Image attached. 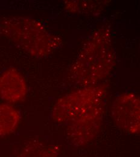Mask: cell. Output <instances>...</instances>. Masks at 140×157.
Here are the masks:
<instances>
[{
	"mask_svg": "<svg viewBox=\"0 0 140 157\" xmlns=\"http://www.w3.org/2000/svg\"><path fill=\"white\" fill-rule=\"evenodd\" d=\"M115 65L111 30L109 25H103L86 39L68 70L67 79L81 87L97 85L110 75Z\"/></svg>",
	"mask_w": 140,
	"mask_h": 157,
	"instance_id": "6da1fadb",
	"label": "cell"
},
{
	"mask_svg": "<svg viewBox=\"0 0 140 157\" xmlns=\"http://www.w3.org/2000/svg\"><path fill=\"white\" fill-rule=\"evenodd\" d=\"M0 35L36 58L49 56L62 45L60 37L50 33L38 20L12 17L0 20Z\"/></svg>",
	"mask_w": 140,
	"mask_h": 157,
	"instance_id": "7a4b0ae2",
	"label": "cell"
},
{
	"mask_svg": "<svg viewBox=\"0 0 140 157\" xmlns=\"http://www.w3.org/2000/svg\"><path fill=\"white\" fill-rule=\"evenodd\" d=\"M108 85L104 83L81 87L59 98L51 112L53 120L66 125L94 103L105 99Z\"/></svg>",
	"mask_w": 140,
	"mask_h": 157,
	"instance_id": "3957f363",
	"label": "cell"
},
{
	"mask_svg": "<svg viewBox=\"0 0 140 157\" xmlns=\"http://www.w3.org/2000/svg\"><path fill=\"white\" fill-rule=\"evenodd\" d=\"M105 99L94 103L66 124V134L71 144L84 146L100 132L105 111Z\"/></svg>",
	"mask_w": 140,
	"mask_h": 157,
	"instance_id": "277c9868",
	"label": "cell"
},
{
	"mask_svg": "<svg viewBox=\"0 0 140 157\" xmlns=\"http://www.w3.org/2000/svg\"><path fill=\"white\" fill-rule=\"evenodd\" d=\"M111 116L117 126L130 134H138L140 130V100L134 93L118 96L111 108Z\"/></svg>",
	"mask_w": 140,
	"mask_h": 157,
	"instance_id": "5b68a950",
	"label": "cell"
},
{
	"mask_svg": "<svg viewBox=\"0 0 140 157\" xmlns=\"http://www.w3.org/2000/svg\"><path fill=\"white\" fill-rule=\"evenodd\" d=\"M28 91L24 76L15 68H9L0 75V98L3 100L15 103L24 100Z\"/></svg>",
	"mask_w": 140,
	"mask_h": 157,
	"instance_id": "8992f818",
	"label": "cell"
},
{
	"mask_svg": "<svg viewBox=\"0 0 140 157\" xmlns=\"http://www.w3.org/2000/svg\"><path fill=\"white\" fill-rule=\"evenodd\" d=\"M109 1H66L64 9L70 13L99 15L106 8Z\"/></svg>",
	"mask_w": 140,
	"mask_h": 157,
	"instance_id": "52a82bcc",
	"label": "cell"
},
{
	"mask_svg": "<svg viewBox=\"0 0 140 157\" xmlns=\"http://www.w3.org/2000/svg\"><path fill=\"white\" fill-rule=\"evenodd\" d=\"M20 120V113L14 106L9 104H0V137L13 132Z\"/></svg>",
	"mask_w": 140,
	"mask_h": 157,
	"instance_id": "ba28073f",
	"label": "cell"
},
{
	"mask_svg": "<svg viewBox=\"0 0 140 157\" xmlns=\"http://www.w3.org/2000/svg\"><path fill=\"white\" fill-rule=\"evenodd\" d=\"M59 149L55 146L45 144L33 141L27 143L21 149L18 157H58Z\"/></svg>",
	"mask_w": 140,
	"mask_h": 157,
	"instance_id": "9c48e42d",
	"label": "cell"
}]
</instances>
